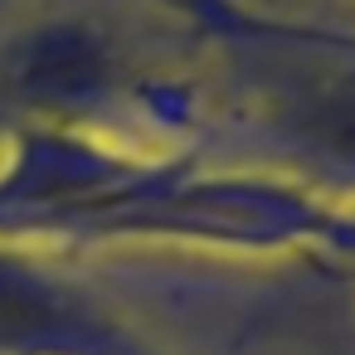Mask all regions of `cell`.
Here are the masks:
<instances>
[{
	"label": "cell",
	"mask_w": 355,
	"mask_h": 355,
	"mask_svg": "<svg viewBox=\"0 0 355 355\" xmlns=\"http://www.w3.org/2000/svg\"><path fill=\"white\" fill-rule=\"evenodd\" d=\"M214 117L200 93L156 73L127 30L98 10H35L0 35V127H73L132 141L122 127L161 132L190 151V132ZM141 146V141H137Z\"/></svg>",
	"instance_id": "obj_1"
},
{
	"label": "cell",
	"mask_w": 355,
	"mask_h": 355,
	"mask_svg": "<svg viewBox=\"0 0 355 355\" xmlns=\"http://www.w3.org/2000/svg\"><path fill=\"white\" fill-rule=\"evenodd\" d=\"M268 44L248 49L253 73L243 98L229 107L268 156L277 175L326 195L331 205L355 200V35H302L277 44L282 64L263 59Z\"/></svg>",
	"instance_id": "obj_2"
},
{
	"label": "cell",
	"mask_w": 355,
	"mask_h": 355,
	"mask_svg": "<svg viewBox=\"0 0 355 355\" xmlns=\"http://www.w3.org/2000/svg\"><path fill=\"white\" fill-rule=\"evenodd\" d=\"M0 355H166L44 253L0 239Z\"/></svg>",
	"instance_id": "obj_3"
}]
</instances>
